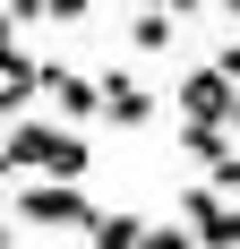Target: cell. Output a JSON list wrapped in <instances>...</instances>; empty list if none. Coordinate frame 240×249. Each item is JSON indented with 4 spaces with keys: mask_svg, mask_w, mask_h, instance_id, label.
<instances>
[{
    "mask_svg": "<svg viewBox=\"0 0 240 249\" xmlns=\"http://www.w3.org/2000/svg\"><path fill=\"white\" fill-rule=\"evenodd\" d=\"M171 9H180V18H189V9H206V0H171Z\"/></svg>",
    "mask_w": 240,
    "mask_h": 249,
    "instance_id": "cell-12",
    "label": "cell"
},
{
    "mask_svg": "<svg viewBox=\"0 0 240 249\" xmlns=\"http://www.w3.org/2000/svg\"><path fill=\"white\" fill-rule=\"evenodd\" d=\"M17 215L34 232H77V224H95V206H86V189L77 180H60V172H34L17 189Z\"/></svg>",
    "mask_w": 240,
    "mask_h": 249,
    "instance_id": "cell-2",
    "label": "cell"
},
{
    "mask_svg": "<svg viewBox=\"0 0 240 249\" xmlns=\"http://www.w3.org/2000/svg\"><path fill=\"white\" fill-rule=\"evenodd\" d=\"M137 249H206V241H197V224L180 215V224H146V241H137Z\"/></svg>",
    "mask_w": 240,
    "mask_h": 249,
    "instance_id": "cell-9",
    "label": "cell"
},
{
    "mask_svg": "<svg viewBox=\"0 0 240 249\" xmlns=\"http://www.w3.org/2000/svg\"><path fill=\"white\" fill-rule=\"evenodd\" d=\"M103 121H112V129H146V121H154V95H146L129 69H103Z\"/></svg>",
    "mask_w": 240,
    "mask_h": 249,
    "instance_id": "cell-5",
    "label": "cell"
},
{
    "mask_svg": "<svg viewBox=\"0 0 240 249\" xmlns=\"http://www.w3.org/2000/svg\"><path fill=\"white\" fill-rule=\"evenodd\" d=\"M86 9H95V0H51V26H77Z\"/></svg>",
    "mask_w": 240,
    "mask_h": 249,
    "instance_id": "cell-10",
    "label": "cell"
},
{
    "mask_svg": "<svg viewBox=\"0 0 240 249\" xmlns=\"http://www.w3.org/2000/svg\"><path fill=\"white\" fill-rule=\"evenodd\" d=\"M51 77V60H26V43H9V60H0V103H9V121L26 112V95Z\"/></svg>",
    "mask_w": 240,
    "mask_h": 249,
    "instance_id": "cell-6",
    "label": "cell"
},
{
    "mask_svg": "<svg viewBox=\"0 0 240 249\" xmlns=\"http://www.w3.org/2000/svg\"><path fill=\"white\" fill-rule=\"evenodd\" d=\"M137 241H146V215H137V206H112V215L86 224V249H137Z\"/></svg>",
    "mask_w": 240,
    "mask_h": 249,
    "instance_id": "cell-7",
    "label": "cell"
},
{
    "mask_svg": "<svg viewBox=\"0 0 240 249\" xmlns=\"http://www.w3.org/2000/svg\"><path fill=\"white\" fill-rule=\"evenodd\" d=\"M146 9H171V0H146Z\"/></svg>",
    "mask_w": 240,
    "mask_h": 249,
    "instance_id": "cell-13",
    "label": "cell"
},
{
    "mask_svg": "<svg viewBox=\"0 0 240 249\" xmlns=\"http://www.w3.org/2000/svg\"><path fill=\"white\" fill-rule=\"evenodd\" d=\"M232 103H240V86L215 69V60L180 77V121H223V129H232Z\"/></svg>",
    "mask_w": 240,
    "mask_h": 249,
    "instance_id": "cell-3",
    "label": "cell"
},
{
    "mask_svg": "<svg viewBox=\"0 0 240 249\" xmlns=\"http://www.w3.org/2000/svg\"><path fill=\"white\" fill-rule=\"evenodd\" d=\"M215 69H223V77L240 86V43H223V52H215Z\"/></svg>",
    "mask_w": 240,
    "mask_h": 249,
    "instance_id": "cell-11",
    "label": "cell"
},
{
    "mask_svg": "<svg viewBox=\"0 0 240 249\" xmlns=\"http://www.w3.org/2000/svg\"><path fill=\"white\" fill-rule=\"evenodd\" d=\"M171 18H180V9H137V26H129V52L163 60V52H171Z\"/></svg>",
    "mask_w": 240,
    "mask_h": 249,
    "instance_id": "cell-8",
    "label": "cell"
},
{
    "mask_svg": "<svg viewBox=\"0 0 240 249\" xmlns=\"http://www.w3.org/2000/svg\"><path fill=\"white\" fill-rule=\"evenodd\" d=\"M43 95H51V112H60V121H95V112H103V77H77L69 60H51Z\"/></svg>",
    "mask_w": 240,
    "mask_h": 249,
    "instance_id": "cell-4",
    "label": "cell"
},
{
    "mask_svg": "<svg viewBox=\"0 0 240 249\" xmlns=\"http://www.w3.org/2000/svg\"><path fill=\"white\" fill-rule=\"evenodd\" d=\"M232 129H240V103H232Z\"/></svg>",
    "mask_w": 240,
    "mask_h": 249,
    "instance_id": "cell-14",
    "label": "cell"
},
{
    "mask_svg": "<svg viewBox=\"0 0 240 249\" xmlns=\"http://www.w3.org/2000/svg\"><path fill=\"white\" fill-rule=\"evenodd\" d=\"M95 146L77 138V121H9V172H60V180H86Z\"/></svg>",
    "mask_w": 240,
    "mask_h": 249,
    "instance_id": "cell-1",
    "label": "cell"
}]
</instances>
